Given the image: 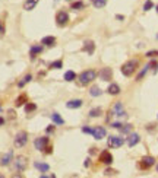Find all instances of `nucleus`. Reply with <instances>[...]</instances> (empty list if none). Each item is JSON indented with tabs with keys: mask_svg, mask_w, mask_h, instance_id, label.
<instances>
[{
	"mask_svg": "<svg viewBox=\"0 0 158 178\" xmlns=\"http://www.w3.org/2000/svg\"><path fill=\"white\" fill-rule=\"evenodd\" d=\"M139 140H141V137H139L138 133H130L127 137V145H129V147H133L135 145L139 143Z\"/></svg>",
	"mask_w": 158,
	"mask_h": 178,
	"instance_id": "nucleus-16",
	"label": "nucleus"
},
{
	"mask_svg": "<svg viewBox=\"0 0 158 178\" xmlns=\"http://www.w3.org/2000/svg\"><path fill=\"white\" fill-rule=\"evenodd\" d=\"M111 127H113V129H120V127H122V123H120V121H116V123H111Z\"/></svg>",
	"mask_w": 158,
	"mask_h": 178,
	"instance_id": "nucleus-39",
	"label": "nucleus"
},
{
	"mask_svg": "<svg viewBox=\"0 0 158 178\" xmlns=\"http://www.w3.org/2000/svg\"><path fill=\"white\" fill-rule=\"evenodd\" d=\"M28 166V161H26L25 156H18L15 159V169L18 172H24Z\"/></svg>",
	"mask_w": 158,
	"mask_h": 178,
	"instance_id": "nucleus-6",
	"label": "nucleus"
},
{
	"mask_svg": "<svg viewBox=\"0 0 158 178\" xmlns=\"http://www.w3.org/2000/svg\"><path fill=\"white\" fill-rule=\"evenodd\" d=\"M157 12H158V5H157Z\"/></svg>",
	"mask_w": 158,
	"mask_h": 178,
	"instance_id": "nucleus-44",
	"label": "nucleus"
},
{
	"mask_svg": "<svg viewBox=\"0 0 158 178\" xmlns=\"http://www.w3.org/2000/svg\"><path fill=\"white\" fill-rule=\"evenodd\" d=\"M154 164H155V159L152 158V156H144V158L141 159V162H139V168L148 169V168H151Z\"/></svg>",
	"mask_w": 158,
	"mask_h": 178,
	"instance_id": "nucleus-9",
	"label": "nucleus"
},
{
	"mask_svg": "<svg viewBox=\"0 0 158 178\" xmlns=\"http://www.w3.org/2000/svg\"><path fill=\"white\" fill-rule=\"evenodd\" d=\"M76 79V73L73 72V70H67V72L65 73V80H67V82H72V80Z\"/></svg>",
	"mask_w": 158,
	"mask_h": 178,
	"instance_id": "nucleus-24",
	"label": "nucleus"
},
{
	"mask_svg": "<svg viewBox=\"0 0 158 178\" xmlns=\"http://www.w3.org/2000/svg\"><path fill=\"white\" fill-rule=\"evenodd\" d=\"M136 69H138V60H129L122 66V73L125 74L126 78H129V76H132L135 73Z\"/></svg>",
	"mask_w": 158,
	"mask_h": 178,
	"instance_id": "nucleus-2",
	"label": "nucleus"
},
{
	"mask_svg": "<svg viewBox=\"0 0 158 178\" xmlns=\"http://www.w3.org/2000/svg\"><path fill=\"white\" fill-rule=\"evenodd\" d=\"M56 22H57V25H60V27H65L66 24L69 22V15H67V12L60 10L59 13L56 15Z\"/></svg>",
	"mask_w": 158,
	"mask_h": 178,
	"instance_id": "nucleus-8",
	"label": "nucleus"
},
{
	"mask_svg": "<svg viewBox=\"0 0 158 178\" xmlns=\"http://www.w3.org/2000/svg\"><path fill=\"white\" fill-rule=\"evenodd\" d=\"M100 162H103V164L105 165H110L113 162V156H111V153L110 152H101V155H100Z\"/></svg>",
	"mask_w": 158,
	"mask_h": 178,
	"instance_id": "nucleus-14",
	"label": "nucleus"
},
{
	"mask_svg": "<svg viewBox=\"0 0 158 178\" xmlns=\"http://www.w3.org/2000/svg\"><path fill=\"white\" fill-rule=\"evenodd\" d=\"M100 78H101V80H111L113 78V70L110 69V67H103L101 69V72H100Z\"/></svg>",
	"mask_w": 158,
	"mask_h": 178,
	"instance_id": "nucleus-10",
	"label": "nucleus"
},
{
	"mask_svg": "<svg viewBox=\"0 0 158 178\" xmlns=\"http://www.w3.org/2000/svg\"><path fill=\"white\" fill-rule=\"evenodd\" d=\"M35 110H37V105H35V104H32V102H26L25 104V112L26 114L35 111Z\"/></svg>",
	"mask_w": 158,
	"mask_h": 178,
	"instance_id": "nucleus-27",
	"label": "nucleus"
},
{
	"mask_svg": "<svg viewBox=\"0 0 158 178\" xmlns=\"http://www.w3.org/2000/svg\"><path fill=\"white\" fill-rule=\"evenodd\" d=\"M116 174H117L116 169H105V172H104V175H116Z\"/></svg>",
	"mask_w": 158,
	"mask_h": 178,
	"instance_id": "nucleus-37",
	"label": "nucleus"
},
{
	"mask_svg": "<svg viewBox=\"0 0 158 178\" xmlns=\"http://www.w3.org/2000/svg\"><path fill=\"white\" fill-rule=\"evenodd\" d=\"M89 95L91 96H100L101 95V91H100L98 86H92L91 89H89Z\"/></svg>",
	"mask_w": 158,
	"mask_h": 178,
	"instance_id": "nucleus-29",
	"label": "nucleus"
},
{
	"mask_svg": "<svg viewBox=\"0 0 158 178\" xmlns=\"http://www.w3.org/2000/svg\"><path fill=\"white\" fill-rule=\"evenodd\" d=\"M84 165L88 168V166H89V159H85V164H84Z\"/></svg>",
	"mask_w": 158,
	"mask_h": 178,
	"instance_id": "nucleus-42",
	"label": "nucleus"
},
{
	"mask_svg": "<svg viewBox=\"0 0 158 178\" xmlns=\"http://www.w3.org/2000/svg\"><path fill=\"white\" fill-rule=\"evenodd\" d=\"M50 67H51V69H62V67H63V61H62V60H57V61L51 63Z\"/></svg>",
	"mask_w": 158,
	"mask_h": 178,
	"instance_id": "nucleus-32",
	"label": "nucleus"
},
{
	"mask_svg": "<svg viewBox=\"0 0 158 178\" xmlns=\"http://www.w3.org/2000/svg\"><path fill=\"white\" fill-rule=\"evenodd\" d=\"M146 57H149V59L158 57V50H151V51H148V53H146Z\"/></svg>",
	"mask_w": 158,
	"mask_h": 178,
	"instance_id": "nucleus-35",
	"label": "nucleus"
},
{
	"mask_svg": "<svg viewBox=\"0 0 158 178\" xmlns=\"http://www.w3.org/2000/svg\"><path fill=\"white\" fill-rule=\"evenodd\" d=\"M107 5V0H94V6L97 9H103Z\"/></svg>",
	"mask_w": 158,
	"mask_h": 178,
	"instance_id": "nucleus-30",
	"label": "nucleus"
},
{
	"mask_svg": "<svg viewBox=\"0 0 158 178\" xmlns=\"http://www.w3.org/2000/svg\"><path fill=\"white\" fill-rule=\"evenodd\" d=\"M66 2H70V0H66Z\"/></svg>",
	"mask_w": 158,
	"mask_h": 178,
	"instance_id": "nucleus-46",
	"label": "nucleus"
},
{
	"mask_svg": "<svg viewBox=\"0 0 158 178\" xmlns=\"http://www.w3.org/2000/svg\"><path fill=\"white\" fill-rule=\"evenodd\" d=\"M54 127H56V125H50V127H47L46 132H47V133H51L53 130H54Z\"/></svg>",
	"mask_w": 158,
	"mask_h": 178,
	"instance_id": "nucleus-40",
	"label": "nucleus"
},
{
	"mask_svg": "<svg viewBox=\"0 0 158 178\" xmlns=\"http://www.w3.org/2000/svg\"><path fill=\"white\" fill-rule=\"evenodd\" d=\"M5 124V118H3V117H0V125H3Z\"/></svg>",
	"mask_w": 158,
	"mask_h": 178,
	"instance_id": "nucleus-43",
	"label": "nucleus"
},
{
	"mask_svg": "<svg viewBox=\"0 0 158 178\" xmlns=\"http://www.w3.org/2000/svg\"><path fill=\"white\" fill-rule=\"evenodd\" d=\"M157 172H158V165H157Z\"/></svg>",
	"mask_w": 158,
	"mask_h": 178,
	"instance_id": "nucleus-45",
	"label": "nucleus"
},
{
	"mask_svg": "<svg viewBox=\"0 0 158 178\" xmlns=\"http://www.w3.org/2000/svg\"><path fill=\"white\" fill-rule=\"evenodd\" d=\"M152 7H154V3H152L151 0H146V2H145V5H144V10L145 12H148V10H151Z\"/></svg>",
	"mask_w": 158,
	"mask_h": 178,
	"instance_id": "nucleus-33",
	"label": "nucleus"
},
{
	"mask_svg": "<svg viewBox=\"0 0 158 178\" xmlns=\"http://www.w3.org/2000/svg\"><path fill=\"white\" fill-rule=\"evenodd\" d=\"M31 80H32V76H31V74H26V76L24 78V79L18 82V86H19V88H24V86H25L26 83H29Z\"/></svg>",
	"mask_w": 158,
	"mask_h": 178,
	"instance_id": "nucleus-26",
	"label": "nucleus"
},
{
	"mask_svg": "<svg viewBox=\"0 0 158 178\" xmlns=\"http://www.w3.org/2000/svg\"><path fill=\"white\" fill-rule=\"evenodd\" d=\"M12 159H13V151H9L7 153H5V155L0 158V165L6 166V165H9L12 162Z\"/></svg>",
	"mask_w": 158,
	"mask_h": 178,
	"instance_id": "nucleus-15",
	"label": "nucleus"
},
{
	"mask_svg": "<svg viewBox=\"0 0 158 178\" xmlns=\"http://www.w3.org/2000/svg\"><path fill=\"white\" fill-rule=\"evenodd\" d=\"M122 133H130L132 132V125L130 124H122V127L118 129Z\"/></svg>",
	"mask_w": 158,
	"mask_h": 178,
	"instance_id": "nucleus-31",
	"label": "nucleus"
},
{
	"mask_svg": "<svg viewBox=\"0 0 158 178\" xmlns=\"http://www.w3.org/2000/svg\"><path fill=\"white\" fill-rule=\"evenodd\" d=\"M92 130H94V129H91V127H82V132L88 133V134H92Z\"/></svg>",
	"mask_w": 158,
	"mask_h": 178,
	"instance_id": "nucleus-38",
	"label": "nucleus"
},
{
	"mask_svg": "<svg viewBox=\"0 0 158 178\" xmlns=\"http://www.w3.org/2000/svg\"><path fill=\"white\" fill-rule=\"evenodd\" d=\"M51 120H53V123L56 125H62V124H65V120L60 117V114L59 112H54V114H51Z\"/></svg>",
	"mask_w": 158,
	"mask_h": 178,
	"instance_id": "nucleus-19",
	"label": "nucleus"
},
{
	"mask_svg": "<svg viewBox=\"0 0 158 178\" xmlns=\"http://www.w3.org/2000/svg\"><path fill=\"white\" fill-rule=\"evenodd\" d=\"M107 92L110 93V95H118V93H120V86H118L117 83H111V85L108 86Z\"/></svg>",
	"mask_w": 158,
	"mask_h": 178,
	"instance_id": "nucleus-18",
	"label": "nucleus"
},
{
	"mask_svg": "<svg viewBox=\"0 0 158 178\" xmlns=\"http://www.w3.org/2000/svg\"><path fill=\"white\" fill-rule=\"evenodd\" d=\"M111 112H113V115H116L118 118H126V117H127L126 111L123 110V104H122V102H116L111 108Z\"/></svg>",
	"mask_w": 158,
	"mask_h": 178,
	"instance_id": "nucleus-5",
	"label": "nucleus"
},
{
	"mask_svg": "<svg viewBox=\"0 0 158 178\" xmlns=\"http://www.w3.org/2000/svg\"><path fill=\"white\" fill-rule=\"evenodd\" d=\"M105 134H107V132H105L104 127H95L92 130V136H94V139H97V140H101L103 137H105Z\"/></svg>",
	"mask_w": 158,
	"mask_h": 178,
	"instance_id": "nucleus-13",
	"label": "nucleus"
},
{
	"mask_svg": "<svg viewBox=\"0 0 158 178\" xmlns=\"http://www.w3.org/2000/svg\"><path fill=\"white\" fill-rule=\"evenodd\" d=\"M148 69H149V64H146V66H145L144 69H142V72H141V73H139V74H138V78H136V80H141V79H142V78H144V76H145V73L148 72Z\"/></svg>",
	"mask_w": 158,
	"mask_h": 178,
	"instance_id": "nucleus-34",
	"label": "nucleus"
},
{
	"mask_svg": "<svg viewBox=\"0 0 158 178\" xmlns=\"http://www.w3.org/2000/svg\"><path fill=\"white\" fill-rule=\"evenodd\" d=\"M48 145V137L47 136H43V137H37L34 140V146H35V149L40 152H43L44 149L47 147Z\"/></svg>",
	"mask_w": 158,
	"mask_h": 178,
	"instance_id": "nucleus-7",
	"label": "nucleus"
},
{
	"mask_svg": "<svg viewBox=\"0 0 158 178\" xmlns=\"http://www.w3.org/2000/svg\"><path fill=\"white\" fill-rule=\"evenodd\" d=\"M34 166H35L38 171H41V172H47L48 169H50V165L44 164V162H35V164H34Z\"/></svg>",
	"mask_w": 158,
	"mask_h": 178,
	"instance_id": "nucleus-21",
	"label": "nucleus"
},
{
	"mask_svg": "<svg viewBox=\"0 0 158 178\" xmlns=\"http://www.w3.org/2000/svg\"><path fill=\"white\" fill-rule=\"evenodd\" d=\"M26 102H28V98H26L25 93H22L21 96L16 98V101H15V107H22V105H25Z\"/></svg>",
	"mask_w": 158,
	"mask_h": 178,
	"instance_id": "nucleus-20",
	"label": "nucleus"
},
{
	"mask_svg": "<svg viewBox=\"0 0 158 178\" xmlns=\"http://www.w3.org/2000/svg\"><path fill=\"white\" fill-rule=\"evenodd\" d=\"M28 143V133L26 132H18L13 140V145L15 147H24Z\"/></svg>",
	"mask_w": 158,
	"mask_h": 178,
	"instance_id": "nucleus-3",
	"label": "nucleus"
},
{
	"mask_svg": "<svg viewBox=\"0 0 158 178\" xmlns=\"http://www.w3.org/2000/svg\"><path fill=\"white\" fill-rule=\"evenodd\" d=\"M84 6H85L84 2L79 0V2H73L72 5H70V9H73V10H79V9H84Z\"/></svg>",
	"mask_w": 158,
	"mask_h": 178,
	"instance_id": "nucleus-28",
	"label": "nucleus"
},
{
	"mask_svg": "<svg viewBox=\"0 0 158 178\" xmlns=\"http://www.w3.org/2000/svg\"><path fill=\"white\" fill-rule=\"evenodd\" d=\"M116 18H117L118 20H123V19H125V16H123V15H117V16H116Z\"/></svg>",
	"mask_w": 158,
	"mask_h": 178,
	"instance_id": "nucleus-41",
	"label": "nucleus"
},
{
	"mask_svg": "<svg viewBox=\"0 0 158 178\" xmlns=\"http://www.w3.org/2000/svg\"><path fill=\"white\" fill-rule=\"evenodd\" d=\"M41 51H43V47L41 45H32L31 48H29V54H31V57H32V59L37 56V54L41 53Z\"/></svg>",
	"mask_w": 158,
	"mask_h": 178,
	"instance_id": "nucleus-23",
	"label": "nucleus"
},
{
	"mask_svg": "<svg viewBox=\"0 0 158 178\" xmlns=\"http://www.w3.org/2000/svg\"><path fill=\"white\" fill-rule=\"evenodd\" d=\"M41 44H44V45H47V47H53L56 44V38L51 37V35H47V37H44V38L41 40Z\"/></svg>",
	"mask_w": 158,
	"mask_h": 178,
	"instance_id": "nucleus-17",
	"label": "nucleus"
},
{
	"mask_svg": "<svg viewBox=\"0 0 158 178\" xmlns=\"http://www.w3.org/2000/svg\"><path fill=\"white\" fill-rule=\"evenodd\" d=\"M101 114H103V108L95 107V108H92L91 111H89V117H100Z\"/></svg>",
	"mask_w": 158,
	"mask_h": 178,
	"instance_id": "nucleus-25",
	"label": "nucleus"
},
{
	"mask_svg": "<svg viewBox=\"0 0 158 178\" xmlns=\"http://www.w3.org/2000/svg\"><path fill=\"white\" fill-rule=\"evenodd\" d=\"M95 78H97V72H95V70H85V72H82L79 74L78 80L82 86H86V85H89Z\"/></svg>",
	"mask_w": 158,
	"mask_h": 178,
	"instance_id": "nucleus-1",
	"label": "nucleus"
},
{
	"mask_svg": "<svg viewBox=\"0 0 158 178\" xmlns=\"http://www.w3.org/2000/svg\"><path fill=\"white\" fill-rule=\"evenodd\" d=\"M82 51H85L86 54H94V51H95V44H94V41L91 40H86L85 42H84V47H82Z\"/></svg>",
	"mask_w": 158,
	"mask_h": 178,
	"instance_id": "nucleus-11",
	"label": "nucleus"
},
{
	"mask_svg": "<svg viewBox=\"0 0 158 178\" xmlns=\"http://www.w3.org/2000/svg\"><path fill=\"white\" fill-rule=\"evenodd\" d=\"M123 143H125V139L120 137V136H110L107 140L108 147H113V149H117L120 146H123Z\"/></svg>",
	"mask_w": 158,
	"mask_h": 178,
	"instance_id": "nucleus-4",
	"label": "nucleus"
},
{
	"mask_svg": "<svg viewBox=\"0 0 158 178\" xmlns=\"http://www.w3.org/2000/svg\"><path fill=\"white\" fill-rule=\"evenodd\" d=\"M82 104H84L82 99H70V101L66 102V108H69V110H76V108H81Z\"/></svg>",
	"mask_w": 158,
	"mask_h": 178,
	"instance_id": "nucleus-12",
	"label": "nucleus"
},
{
	"mask_svg": "<svg viewBox=\"0 0 158 178\" xmlns=\"http://www.w3.org/2000/svg\"><path fill=\"white\" fill-rule=\"evenodd\" d=\"M5 32H6V28H5V22H3V20L0 19V34L3 35Z\"/></svg>",
	"mask_w": 158,
	"mask_h": 178,
	"instance_id": "nucleus-36",
	"label": "nucleus"
},
{
	"mask_svg": "<svg viewBox=\"0 0 158 178\" xmlns=\"http://www.w3.org/2000/svg\"><path fill=\"white\" fill-rule=\"evenodd\" d=\"M0 110H2V107H0Z\"/></svg>",
	"mask_w": 158,
	"mask_h": 178,
	"instance_id": "nucleus-47",
	"label": "nucleus"
},
{
	"mask_svg": "<svg viewBox=\"0 0 158 178\" xmlns=\"http://www.w3.org/2000/svg\"><path fill=\"white\" fill-rule=\"evenodd\" d=\"M38 2L40 0H26L25 3H24V9H25V10H32L34 7L37 6Z\"/></svg>",
	"mask_w": 158,
	"mask_h": 178,
	"instance_id": "nucleus-22",
	"label": "nucleus"
}]
</instances>
